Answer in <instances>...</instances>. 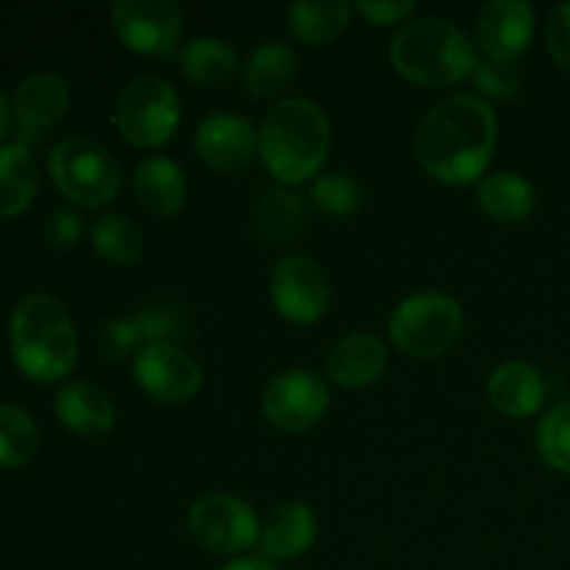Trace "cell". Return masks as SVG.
Segmentation results:
<instances>
[{
	"instance_id": "6da1fadb",
	"label": "cell",
	"mask_w": 570,
	"mask_h": 570,
	"mask_svg": "<svg viewBox=\"0 0 570 570\" xmlns=\"http://www.w3.org/2000/svg\"><path fill=\"white\" fill-rule=\"evenodd\" d=\"M499 122L484 98L454 95L434 106L417 128V159L429 176L445 184H471L488 170Z\"/></svg>"
},
{
	"instance_id": "7a4b0ae2",
	"label": "cell",
	"mask_w": 570,
	"mask_h": 570,
	"mask_svg": "<svg viewBox=\"0 0 570 570\" xmlns=\"http://www.w3.org/2000/svg\"><path fill=\"white\" fill-rule=\"evenodd\" d=\"M332 145L328 117L315 100L289 98L267 111L259 128V154L284 184H301L321 173Z\"/></svg>"
},
{
	"instance_id": "3957f363",
	"label": "cell",
	"mask_w": 570,
	"mask_h": 570,
	"mask_svg": "<svg viewBox=\"0 0 570 570\" xmlns=\"http://www.w3.org/2000/svg\"><path fill=\"white\" fill-rule=\"evenodd\" d=\"M9 343L20 371L33 382H59L76 367V328L65 306L50 295H28L14 306Z\"/></svg>"
},
{
	"instance_id": "277c9868",
	"label": "cell",
	"mask_w": 570,
	"mask_h": 570,
	"mask_svg": "<svg viewBox=\"0 0 570 570\" xmlns=\"http://www.w3.org/2000/svg\"><path fill=\"white\" fill-rule=\"evenodd\" d=\"M395 70L423 87H451L473 76L476 48L465 31L443 17H421L401 28L390 42Z\"/></svg>"
},
{
	"instance_id": "5b68a950",
	"label": "cell",
	"mask_w": 570,
	"mask_h": 570,
	"mask_svg": "<svg viewBox=\"0 0 570 570\" xmlns=\"http://www.w3.org/2000/svg\"><path fill=\"white\" fill-rule=\"evenodd\" d=\"M460 304L443 293H417L401 301L390 315V337L404 354L432 360L454 345L462 332Z\"/></svg>"
},
{
	"instance_id": "8992f818",
	"label": "cell",
	"mask_w": 570,
	"mask_h": 570,
	"mask_svg": "<svg viewBox=\"0 0 570 570\" xmlns=\"http://www.w3.org/2000/svg\"><path fill=\"white\" fill-rule=\"evenodd\" d=\"M50 176L56 187L76 204L98 209L120 189V167L100 142L87 137H67L50 154Z\"/></svg>"
},
{
	"instance_id": "52a82bcc",
	"label": "cell",
	"mask_w": 570,
	"mask_h": 570,
	"mask_svg": "<svg viewBox=\"0 0 570 570\" xmlns=\"http://www.w3.org/2000/svg\"><path fill=\"white\" fill-rule=\"evenodd\" d=\"M181 122V100L161 76H139L120 92L117 126L137 148H156L176 134Z\"/></svg>"
},
{
	"instance_id": "ba28073f",
	"label": "cell",
	"mask_w": 570,
	"mask_h": 570,
	"mask_svg": "<svg viewBox=\"0 0 570 570\" xmlns=\"http://www.w3.org/2000/svg\"><path fill=\"white\" fill-rule=\"evenodd\" d=\"M189 534L212 554H239L259 543L262 523L254 507L237 495L212 493L189 507Z\"/></svg>"
},
{
	"instance_id": "9c48e42d",
	"label": "cell",
	"mask_w": 570,
	"mask_h": 570,
	"mask_svg": "<svg viewBox=\"0 0 570 570\" xmlns=\"http://www.w3.org/2000/svg\"><path fill=\"white\" fill-rule=\"evenodd\" d=\"M328 410V390L312 371H284L265 387L262 415L278 432H306Z\"/></svg>"
},
{
	"instance_id": "30bf717a",
	"label": "cell",
	"mask_w": 570,
	"mask_h": 570,
	"mask_svg": "<svg viewBox=\"0 0 570 570\" xmlns=\"http://www.w3.org/2000/svg\"><path fill=\"white\" fill-rule=\"evenodd\" d=\"M117 37L137 53L170 56L181 39V9L170 0H117L111 6Z\"/></svg>"
},
{
	"instance_id": "8fae6325",
	"label": "cell",
	"mask_w": 570,
	"mask_h": 570,
	"mask_svg": "<svg viewBox=\"0 0 570 570\" xmlns=\"http://www.w3.org/2000/svg\"><path fill=\"white\" fill-rule=\"evenodd\" d=\"M271 298L278 315L293 323H315L326 315L332 284L309 256H284L271 276Z\"/></svg>"
},
{
	"instance_id": "7c38bea8",
	"label": "cell",
	"mask_w": 570,
	"mask_h": 570,
	"mask_svg": "<svg viewBox=\"0 0 570 570\" xmlns=\"http://www.w3.org/2000/svg\"><path fill=\"white\" fill-rule=\"evenodd\" d=\"M134 376L150 399L181 404L200 390V367L178 343L150 345L134 356Z\"/></svg>"
},
{
	"instance_id": "4fadbf2b",
	"label": "cell",
	"mask_w": 570,
	"mask_h": 570,
	"mask_svg": "<svg viewBox=\"0 0 570 570\" xmlns=\"http://www.w3.org/2000/svg\"><path fill=\"white\" fill-rule=\"evenodd\" d=\"M70 106V87L65 78L53 72H33L17 87L14 104V134L17 142H39L53 122H59L67 115Z\"/></svg>"
},
{
	"instance_id": "5bb4252c",
	"label": "cell",
	"mask_w": 570,
	"mask_h": 570,
	"mask_svg": "<svg viewBox=\"0 0 570 570\" xmlns=\"http://www.w3.org/2000/svg\"><path fill=\"white\" fill-rule=\"evenodd\" d=\"M534 37V9L523 0H493L479 11L476 42L490 61L515 65Z\"/></svg>"
},
{
	"instance_id": "9a60e30c",
	"label": "cell",
	"mask_w": 570,
	"mask_h": 570,
	"mask_svg": "<svg viewBox=\"0 0 570 570\" xmlns=\"http://www.w3.org/2000/svg\"><path fill=\"white\" fill-rule=\"evenodd\" d=\"M259 148V134L234 111H212L195 128V150L215 170L234 173L250 161Z\"/></svg>"
},
{
	"instance_id": "2e32d148",
	"label": "cell",
	"mask_w": 570,
	"mask_h": 570,
	"mask_svg": "<svg viewBox=\"0 0 570 570\" xmlns=\"http://www.w3.org/2000/svg\"><path fill=\"white\" fill-rule=\"evenodd\" d=\"M387 367V345L371 332L345 334L332 348L326 371L340 387H367L376 382Z\"/></svg>"
},
{
	"instance_id": "e0dca14e",
	"label": "cell",
	"mask_w": 570,
	"mask_h": 570,
	"mask_svg": "<svg viewBox=\"0 0 570 570\" xmlns=\"http://www.w3.org/2000/svg\"><path fill=\"white\" fill-rule=\"evenodd\" d=\"M315 510L301 501H287L267 512L259 532V546L271 560H295L315 543Z\"/></svg>"
},
{
	"instance_id": "ac0fdd59",
	"label": "cell",
	"mask_w": 570,
	"mask_h": 570,
	"mask_svg": "<svg viewBox=\"0 0 570 570\" xmlns=\"http://www.w3.org/2000/svg\"><path fill=\"white\" fill-rule=\"evenodd\" d=\"M488 399L510 417H529L543 406L546 382L527 362H504L488 379Z\"/></svg>"
},
{
	"instance_id": "d6986e66",
	"label": "cell",
	"mask_w": 570,
	"mask_h": 570,
	"mask_svg": "<svg viewBox=\"0 0 570 570\" xmlns=\"http://www.w3.org/2000/svg\"><path fill=\"white\" fill-rule=\"evenodd\" d=\"M56 415L81 438H104L115 426V404L89 382H70L56 395Z\"/></svg>"
},
{
	"instance_id": "ffe728a7",
	"label": "cell",
	"mask_w": 570,
	"mask_h": 570,
	"mask_svg": "<svg viewBox=\"0 0 570 570\" xmlns=\"http://www.w3.org/2000/svg\"><path fill=\"white\" fill-rule=\"evenodd\" d=\"M134 193L154 215H176L187 200V178L170 156H148L134 173Z\"/></svg>"
},
{
	"instance_id": "44dd1931",
	"label": "cell",
	"mask_w": 570,
	"mask_h": 570,
	"mask_svg": "<svg viewBox=\"0 0 570 570\" xmlns=\"http://www.w3.org/2000/svg\"><path fill=\"white\" fill-rule=\"evenodd\" d=\"M298 76V56L284 42H262L250 53L248 65L243 70L245 89L250 98H276Z\"/></svg>"
},
{
	"instance_id": "7402d4cb",
	"label": "cell",
	"mask_w": 570,
	"mask_h": 570,
	"mask_svg": "<svg viewBox=\"0 0 570 570\" xmlns=\"http://www.w3.org/2000/svg\"><path fill=\"white\" fill-rule=\"evenodd\" d=\"M39 187L37 159L20 142L0 145V215L11 217L28 209Z\"/></svg>"
},
{
	"instance_id": "603a6c76",
	"label": "cell",
	"mask_w": 570,
	"mask_h": 570,
	"mask_svg": "<svg viewBox=\"0 0 570 570\" xmlns=\"http://www.w3.org/2000/svg\"><path fill=\"white\" fill-rule=\"evenodd\" d=\"M184 76L200 87H223L237 72V53L226 39L195 37L178 53Z\"/></svg>"
},
{
	"instance_id": "cb8c5ba5",
	"label": "cell",
	"mask_w": 570,
	"mask_h": 570,
	"mask_svg": "<svg viewBox=\"0 0 570 570\" xmlns=\"http://www.w3.org/2000/svg\"><path fill=\"white\" fill-rule=\"evenodd\" d=\"M479 204L493 220L521 223L534 209V187L521 173H490L479 181Z\"/></svg>"
},
{
	"instance_id": "d4e9b609",
	"label": "cell",
	"mask_w": 570,
	"mask_h": 570,
	"mask_svg": "<svg viewBox=\"0 0 570 570\" xmlns=\"http://www.w3.org/2000/svg\"><path fill=\"white\" fill-rule=\"evenodd\" d=\"M306 217V206L293 189H273L250 212V226L256 237L267 245H282L301 232Z\"/></svg>"
},
{
	"instance_id": "484cf974",
	"label": "cell",
	"mask_w": 570,
	"mask_h": 570,
	"mask_svg": "<svg viewBox=\"0 0 570 570\" xmlns=\"http://www.w3.org/2000/svg\"><path fill=\"white\" fill-rule=\"evenodd\" d=\"M351 3L345 0H298L289 6V28L301 42L323 45L348 26Z\"/></svg>"
},
{
	"instance_id": "4316f807",
	"label": "cell",
	"mask_w": 570,
	"mask_h": 570,
	"mask_svg": "<svg viewBox=\"0 0 570 570\" xmlns=\"http://www.w3.org/2000/svg\"><path fill=\"white\" fill-rule=\"evenodd\" d=\"M92 245L111 265H131L142 256L145 239L128 217L109 212L92 223Z\"/></svg>"
},
{
	"instance_id": "83f0119b",
	"label": "cell",
	"mask_w": 570,
	"mask_h": 570,
	"mask_svg": "<svg viewBox=\"0 0 570 570\" xmlns=\"http://www.w3.org/2000/svg\"><path fill=\"white\" fill-rule=\"evenodd\" d=\"M37 423L20 406L0 404V468H20L37 454Z\"/></svg>"
},
{
	"instance_id": "f1b7e54d",
	"label": "cell",
	"mask_w": 570,
	"mask_h": 570,
	"mask_svg": "<svg viewBox=\"0 0 570 570\" xmlns=\"http://www.w3.org/2000/svg\"><path fill=\"white\" fill-rule=\"evenodd\" d=\"M534 443H538V451L546 465H551L560 473H570V401L554 406L540 421Z\"/></svg>"
},
{
	"instance_id": "f546056e",
	"label": "cell",
	"mask_w": 570,
	"mask_h": 570,
	"mask_svg": "<svg viewBox=\"0 0 570 570\" xmlns=\"http://www.w3.org/2000/svg\"><path fill=\"white\" fill-rule=\"evenodd\" d=\"M312 200L326 215H351L362 204V187L348 173H326L312 184Z\"/></svg>"
},
{
	"instance_id": "4dcf8cb0",
	"label": "cell",
	"mask_w": 570,
	"mask_h": 570,
	"mask_svg": "<svg viewBox=\"0 0 570 570\" xmlns=\"http://www.w3.org/2000/svg\"><path fill=\"white\" fill-rule=\"evenodd\" d=\"M134 321H137L142 351L150 348V345L176 343V340H181L184 332H187L181 312L170 309V306H148V309H139L137 315H134Z\"/></svg>"
},
{
	"instance_id": "1f68e13d",
	"label": "cell",
	"mask_w": 570,
	"mask_h": 570,
	"mask_svg": "<svg viewBox=\"0 0 570 570\" xmlns=\"http://www.w3.org/2000/svg\"><path fill=\"white\" fill-rule=\"evenodd\" d=\"M98 351L106 362H122L134 351H142V340H139L137 321L131 317H117L109 326L100 332L98 337Z\"/></svg>"
},
{
	"instance_id": "d6a6232c",
	"label": "cell",
	"mask_w": 570,
	"mask_h": 570,
	"mask_svg": "<svg viewBox=\"0 0 570 570\" xmlns=\"http://www.w3.org/2000/svg\"><path fill=\"white\" fill-rule=\"evenodd\" d=\"M471 78L488 98H512V95L518 92V87H521V72L515 70V65L490 61L484 59V56L479 59Z\"/></svg>"
},
{
	"instance_id": "836d02e7",
	"label": "cell",
	"mask_w": 570,
	"mask_h": 570,
	"mask_svg": "<svg viewBox=\"0 0 570 570\" xmlns=\"http://www.w3.org/2000/svg\"><path fill=\"white\" fill-rule=\"evenodd\" d=\"M546 42H549V50L557 59V65L570 70V3L557 6L549 14Z\"/></svg>"
},
{
	"instance_id": "e575fe53",
	"label": "cell",
	"mask_w": 570,
	"mask_h": 570,
	"mask_svg": "<svg viewBox=\"0 0 570 570\" xmlns=\"http://www.w3.org/2000/svg\"><path fill=\"white\" fill-rule=\"evenodd\" d=\"M356 11L373 26H393V22L410 17L415 11V3L412 0H360Z\"/></svg>"
},
{
	"instance_id": "d590c367",
	"label": "cell",
	"mask_w": 570,
	"mask_h": 570,
	"mask_svg": "<svg viewBox=\"0 0 570 570\" xmlns=\"http://www.w3.org/2000/svg\"><path fill=\"white\" fill-rule=\"evenodd\" d=\"M81 237V217L70 209H59L45 223V239L53 248H72Z\"/></svg>"
},
{
	"instance_id": "8d00e7d4",
	"label": "cell",
	"mask_w": 570,
	"mask_h": 570,
	"mask_svg": "<svg viewBox=\"0 0 570 570\" xmlns=\"http://www.w3.org/2000/svg\"><path fill=\"white\" fill-rule=\"evenodd\" d=\"M220 570H278L273 562L262 560V557H243V560H234L228 566H223Z\"/></svg>"
},
{
	"instance_id": "74e56055",
	"label": "cell",
	"mask_w": 570,
	"mask_h": 570,
	"mask_svg": "<svg viewBox=\"0 0 570 570\" xmlns=\"http://www.w3.org/2000/svg\"><path fill=\"white\" fill-rule=\"evenodd\" d=\"M6 128H9V106H6L3 92H0V137L6 134Z\"/></svg>"
}]
</instances>
